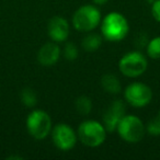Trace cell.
Wrapping results in <instances>:
<instances>
[{
    "label": "cell",
    "mask_w": 160,
    "mask_h": 160,
    "mask_svg": "<svg viewBox=\"0 0 160 160\" xmlns=\"http://www.w3.org/2000/svg\"><path fill=\"white\" fill-rule=\"evenodd\" d=\"M129 24L126 18L118 12H111L101 20L102 38L110 42H120L127 36Z\"/></svg>",
    "instance_id": "obj_1"
},
{
    "label": "cell",
    "mask_w": 160,
    "mask_h": 160,
    "mask_svg": "<svg viewBox=\"0 0 160 160\" xmlns=\"http://www.w3.org/2000/svg\"><path fill=\"white\" fill-rule=\"evenodd\" d=\"M78 139L87 147H99L105 142L107 129L102 123L94 120H88L79 125L77 131Z\"/></svg>",
    "instance_id": "obj_2"
},
{
    "label": "cell",
    "mask_w": 160,
    "mask_h": 160,
    "mask_svg": "<svg viewBox=\"0 0 160 160\" xmlns=\"http://www.w3.org/2000/svg\"><path fill=\"white\" fill-rule=\"evenodd\" d=\"M120 137L124 142L135 144L142 140L146 134V125L136 115H124L116 127Z\"/></svg>",
    "instance_id": "obj_3"
},
{
    "label": "cell",
    "mask_w": 160,
    "mask_h": 160,
    "mask_svg": "<svg viewBox=\"0 0 160 160\" xmlns=\"http://www.w3.org/2000/svg\"><path fill=\"white\" fill-rule=\"evenodd\" d=\"M101 23V13L96 6L85 5L78 8L72 16V25L77 31L91 32Z\"/></svg>",
    "instance_id": "obj_4"
},
{
    "label": "cell",
    "mask_w": 160,
    "mask_h": 160,
    "mask_svg": "<svg viewBox=\"0 0 160 160\" xmlns=\"http://www.w3.org/2000/svg\"><path fill=\"white\" fill-rule=\"evenodd\" d=\"M25 124L29 134L38 140L47 137L53 128L51 116L43 110H33L28 115Z\"/></svg>",
    "instance_id": "obj_5"
},
{
    "label": "cell",
    "mask_w": 160,
    "mask_h": 160,
    "mask_svg": "<svg viewBox=\"0 0 160 160\" xmlns=\"http://www.w3.org/2000/svg\"><path fill=\"white\" fill-rule=\"evenodd\" d=\"M147 67L148 62L146 57L138 51H132L124 54L118 62L120 71L128 78H136L142 76L147 70Z\"/></svg>",
    "instance_id": "obj_6"
},
{
    "label": "cell",
    "mask_w": 160,
    "mask_h": 160,
    "mask_svg": "<svg viewBox=\"0 0 160 160\" xmlns=\"http://www.w3.org/2000/svg\"><path fill=\"white\" fill-rule=\"evenodd\" d=\"M125 101L134 108H144L149 104L152 99L150 87L142 82H133L124 90Z\"/></svg>",
    "instance_id": "obj_7"
},
{
    "label": "cell",
    "mask_w": 160,
    "mask_h": 160,
    "mask_svg": "<svg viewBox=\"0 0 160 160\" xmlns=\"http://www.w3.org/2000/svg\"><path fill=\"white\" fill-rule=\"evenodd\" d=\"M51 134L56 148L62 151L72 149L78 139L77 133L68 124H65V123H59L55 125L52 128Z\"/></svg>",
    "instance_id": "obj_8"
},
{
    "label": "cell",
    "mask_w": 160,
    "mask_h": 160,
    "mask_svg": "<svg viewBox=\"0 0 160 160\" xmlns=\"http://www.w3.org/2000/svg\"><path fill=\"white\" fill-rule=\"evenodd\" d=\"M125 104L122 100H115L110 104V107L105 110L102 118V124L109 133L116 131L120 121L125 115Z\"/></svg>",
    "instance_id": "obj_9"
},
{
    "label": "cell",
    "mask_w": 160,
    "mask_h": 160,
    "mask_svg": "<svg viewBox=\"0 0 160 160\" xmlns=\"http://www.w3.org/2000/svg\"><path fill=\"white\" fill-rule=\"evenodd\" d=\"M47 33L53 42H65L70 33V27H69L68 21L62 17L52 18L47 24Z\"/></svg>",
    "instance_id": "obj_10"
},
{
    "label": "cell",
    "mask_w": 160,
    "mask_h": 160,
    "mask_svg": "<svg viewBox=\"0 0 160 160\" xmlns=\"http://www.w3.org/2000/svg\"><path fill=\"white\" fill-rule=\"evenodd\" d=\"M62 49L56 42H49L44 44L38 53V62L42 66L49 67L55 65L60 57Z\"/></svg>",
    "instance_id": "obj_11"
},
{
    "label": "cell",
    "mask_w": 160,
    "mask_h": 160,
    "mask_svg": "<svg viewBox=\"0 0 160 160\" xmlns=\"http://www.w3.org/2000/svg\"><path fill=\"white\" fill-rule=\"evenodd\" d=\"M101 86L103 90L108 93L111 94H118L122 90V86L118 78L113 73H105L101 78Z\"/></svg>",
    "instance_id": "obj_12"
},
{
    "label": "cell",
    "mask_w": 160,
    "mask_h": 160,
    "mask_svg": "<svg viewBox=\"0 0 160 160\" xmlns=\"http://www.w3.org/2000/svg\"><path fill=\"white\" fill-rule=\"evenodd\" d=\"M81 45H82V48L86 52H96L102 45V35L97 33L87 34L83 38Z\"/></svg>",
    "instance_id": "obj_13"
},
{
    "label": "cell",
    "mask_w": 160,
    "mask_h": 160,
    "mask_svg": "<svg viewBox=\"0 0 160 160\" xmlns=\"http://www.w3.org/2000/svg\"><path fill=\"white\" fill-rule=\"evenodd\" d=\"M76 111L81 115H88L92 110V101L89 97L80 96L75 101Z\"/></svg>",
    "instance_id": "obj_14"
},
{
    "label": "cell",
    "mask_w": 160,
    "mask_h": 160,
    "mask_svg": "<svg viewBox=\"0 0 160 160\" xmlns=\"http://www.w3.org/2000/svg\"><path fill=\"white\" fill-rule=\"evenodd\" d=\"M21 102L27 108H34L38 103V97L31 88H24L20 93Z\"/></svg>",
    "instance_id": "obj_15"
},
{
    "label": "cell",
    "mask_w": 160,
    "mask_h": 160,
    "mask_svg": "<svg viewBox=\"0 0 160 160\" xmlns=\"http://www.w3.org/2000/svg\"><path fill=\"white\" fill-rule=\"evenodd\" d=\"M148 57L152 59H160V36H156L148 42L146 46Z\"/></svg>",
    "instance_id": "obj_16"
},
{
    "label": "cell",
    "mask_w": 160,
    "mask_h": 160,
    "mask_svg": "<svg viewBox=\"0 0 160 160\" xmlns=\"http://www.w3.org/2000/svg\"><path fill=\"white\" fill-rule=\"evenodd\" d=\"M146 133L150 136H160V111L146 124Z\"/></svg>",
    "instance_id": "obj_17"
},
{
    "label": "cell",
    "mask_w": 160,
    "mask_h": 160,
    "mask_svg": "<svg viewBox=\"0 0 160 160\" xmlns=\"http://www.w3.org/2000/svg\"><path fill=\"white\" fill-rule=\"evenodd\" d=\"M64 57L67 60H75L78 57V47L76 46L75 43H67L64 47Z\"/></svg>",
    "instance_id": "obj_18"
},
{
    "label": "cell",
    "mask_w": 160,
    "mask_h": 160,
    "mask_svg": "<svg viewBox=\"0 0 160 160\" xmlns=\"http://www.w3.org/2000/svg\"><path fill=\"white\" fill-rule=\"evenodd\" d=\"M151 14L157 22L160 23V0H152L151 3Z\"/></svg>",
    "instance_id": "obj_19"
},
{
    "label": "cell",
    "mask_w": 160,
    "mask_h": 160,
    "mask_svg": "<svg viewBox=\"0 0 160 160\" xmlns=\"http://www.w3.org/2000/svg\"><path fill=\"white\" fill-rule=\"evenodd\" d=\"M94 2V5H98V6H101V5H104L105 2H108L109 0H92Z\"/></svg>",
    "instance_id": "obj_20"
}]
</instances>
